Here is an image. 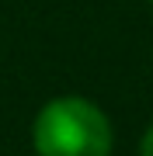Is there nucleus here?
<instances>
[{"label":"nucleus","mask_w":153,"mask_h":156,"mask_svg":"<svg viewBox=\"0 0 153 156\" xmlns=\"http://www.w3.org/2000/svg\"><path fill=\"white\" fill-rule=\"evenodd\" d=\"M150 4H153V0H150Z\"/></svg>","instance_id":"3"},{"label":"nucleus","mask_w":153,"mask_h":156,"mask_svg":"<svg viewBox=\"0 0 153 156\" xmlns=\"http://www.w3.org/2000/svg\"><path fill=\"white\" fill-rule=\"evenodd\" d=\"M139 156H153V128L143 135V146H139Z\"/></svg>","instance_id":"2"},{"label":"nucleus","mask_w":153,"mask_h":156,"mask_svg":"<svg viewBox=\"0 0 153 156\" xmlns=\"http://www.w3.org/2000/svg\"><path fill=\"white\" fill-rule=\"evenodd\" d=\"M38 156H108L111 125L87 97H56L35 118L31 128Z\"/></svg>","instance_id":"1"}]
</instances>
